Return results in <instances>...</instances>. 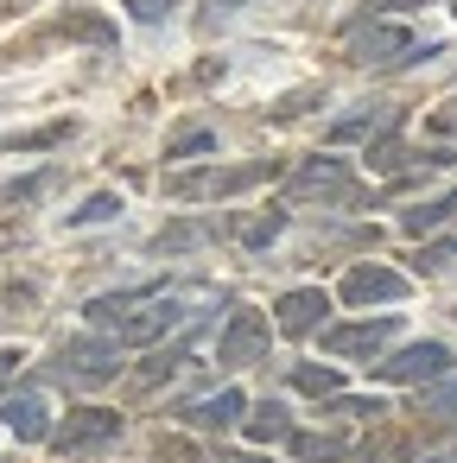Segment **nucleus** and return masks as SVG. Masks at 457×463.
<instances>
[{
  "label": "nucleus",
  "instance_id": "nucleus-1",
  "mask_svg": "<svg viewBox=\"0 0 457 463\" xmlns=\"http://www.w3.org/2000/svg\"><path fill=\"white\" fill-rule=\"evenodd\" d=\"M121 368H128V355H121V336H109V330L71 336V343H58V355L45 362V374L64 381V387H102V381H115Z\"/></svg>",
  "mask_w": 457,
  "mask_h": 463
},
{
  "label": "nucleus",
  "instance_id": "nucleus-2",
  "mask_svg": "<svg viewBox=\"0 0 457 463\" xmlns=\"http://www.w3.org/2000/svg\"><path fill=\"white\" fill-rule=\"evenodd\" d=\"M280 178V159H248V165H191V172H172L166 191L178 203H204V197H242L254 184Z\"/></svg>",
  "mask_w": 457,
  "mask_h": 463
},
{
  "label": "nucleus",
  "instance_id": "nucleus-3",
  "mask_svg": "<svg viewBox=\"0 0 457 463\" xmlns=\"http://www.w3.org/2000/svg\"><path fill=\"white\" fill-rule=\"evenodd\" d=\"M121 431H128V419H121L115 406H77L64 425H52V438H45V444H52L58 457H71V463H77V457H102L109 444H121Z\"/></svg>",
  "mask_w": 457,
  "mask_h": 463
},
{
  "label": "nucleus",
  "instance_id": "nucleus-4",
  "mask_svg": "<svg viewBox=\"0 0 457 463\" xmlns=\"http://www.w3.org/2000/svg\"><path fill=\"white\" fill-rule=\"evenodd\" d=\"M286 197L292 203H362V184H356V172H349V159H337V153H318V159H305L292 178H286Z\"/></svg>",
  "mask_w": 457,
  "mask_h": 463
},
{
  "label": "nucleus",
  "instance_id": "nucleus-5",
  "mask_svg": "<svg viewBox=\"0 0 457 463\" xmlns=\"http://www.w3.org/2000/svg\"><path fill=\"white\" fill-rule=\"evenodd\" d=\"M451 362H457V355H451L444 343H406V349H394V355H375L368 374L387 381V387H425V381L451 374Z\"/></svg>",
  "mask_w": 457,
  "mask_h": 463
},
{
  "label": "nucleus",
  "instance_id": "nucleus-6",
  "mask_svg": "<svg viewBox=\"0 0 457 463\" xmlns=\"http://www.w3.org/2000/svg\"><path fill=\"white\" fill-rule=\"evenodd\" d=\"M185 317H191V298H185V292H172V286H159V292L147 298V311L134 305V311L115 324V336H121V349H128V343H134V349H147V343H159V336H166L172 324H185Z\"/></svg>",
  "mask_w": 457,
  "mask_h": 463
},
{
  "label": "nucleus",
  "instance_id": "nucleus-7",
  "mask_svg": "<svg viewBox=\"0 0 457 463\" xmlns=\"http://www.w3.org/2000/svg\"><path fill=\"white\" fill-rule=\"evenodd\" d=\"M343 52H349V64H362V71H375V64H406L413 33H406V26H387V20H356L349 39H343Z\"/></svg>",
  "mask_w": 457,
  "mask_h": 463
},
{
  "label": "nucleus",
  "instance_id": "nucleus-8",
  "mask_svg": "<svg viewBox=\"0 0 457 463\" xmlns=\"http://www.w3.org/2000/svg\"><path fill=\"white\" fill-rule=\"evenodd\" d=\"M406 292H413V279L394 273V267H381V260H356V267L337 279V298H343V305H400Z\"/></svg>",
  "mask_w": 457,
  "mask_h": 463
},
{
  "label": "nucleus",
  "instance_id": "nucleus-9",
  "mask_svg": "<svg viewBox=\"0 0 457 463\" xmlns=\"http://www.w3.org/2000/svg\"><path fill=\"white\" fill-rule=\"evenodd\" d=\"M324 330V355H337V362H375L394 336H400V317H368V324H318Z\"/></svg>",
  "mask_w": 457,
  "mask_h": 463
},
{
  "label": "nucleus",
  "instance_id": "nucleus-10",
  "mask_svg": "<svg viewBox=\"0 0 457 463\" xmlns=\"http://www.w3.org/2000/svg\"><path fill=\"white\" fill-rule=\"evenodd\" d=\"M267 343H273V324H267L254 305H242V311L223 324L216 362H223V368H248V362H261V355H267Z\"/></svg>",
  "mask_w": 457,
  "mask_h": 463
},
{
  "label": "nucleus",
  "instance_id": "nucleus-11",
  "mask_svg": "<svg viewBox=\"0 0 457 463\" xmlns=\"http://www.w3.org/2000/svg\"><path fill=\"white\" fill-rule=\"evenodd\" d=\"M368 172H381V178H400V172H451L457 159L444 153V146H425V153H413V146H400L394 134H381V140H368Z\"/></svg>",
  "mask_w": 457,
  "mask_h": 463
},
{
  "label": "nucleus",
  "instance_id": "nucleus-12",
  "mask_svg": "<svg viewBox=\"0 0 457 463\" xmlns=\"http://www.w3.org/2000/svg\"><path fill=\"white\" fill-rule=\"evenodd\" d=\"M324 311H330L324 286H292V292L273 298V330H280V336H311V330L324 324Z\"/></svg>",
  "mask_w": 457,
  "mask_h": 463
},
{
  "label": "nucleus",
  "instance_id": "nucleus-13",
  "mask_svg": "<svg viewBox=\"0 0 457 463\" xmlns=\"http://www.w3.org/2000/svg\"><path fill=\"white\" fill-rule=\"evenodd\" d=\"M0 425H7L20 444H45V438H52V406H45V393H39V387L7 393V400H0Z\"/></svg>",
  "mask_w": 457,
  "mask_h": 463
},
{
  "label": "nucleus",
  "instance_id": "nucleus-14",
  "mask_svg": "<svg viewBox=\"0 0 457 463\" xmlns=\"http://www.w3.org/2000/svg\"><path fill=\"white\" fill-rule=\"evenodd\" d=\"M242 412H248V393H242V387H216V393L178 406V419H185L191 431H223V425H235Z\"/></svg>",
  "mask_w": 457,
  "mask_h": 463
},
{
  "label": "nucleus",
  "instance_id": "nucleus-15",
  "mask_svg": "<svg viewBox=\"0 0 457 463\" xmlns=\"http://www.w3.org/2000/svg\"><path fill=\"white\" fill-rule=\"evenodd\" d=\"M400 109H387V102H368V109H356V115H337L330 121V140H381V134H400Z\"/></svg>",
  "mask_w": 457,
  "mask_h": 463
},
{
  "label": "nucleus",
  "instance_id": "nucleus-16",
  "mask_svg": "<svg viewBox=\"0 0 457 463\" xmlns=\"http://www.w3.org/2000/svg\"><path fill=\"white\" fill-rule=\"evenodd\" d=\"M242 431H248L254 444H286V431H292V412H286L280 400H261V406L242 419Z\"/></svg>",
  "mask_w": 457,
  "mask_h": 463
},
{
  "label": "nucleus",
  "instance_id": "nucleus-17",
  "mask_svg": "<svg viewBox=\"0 0 457 463\" xmlns=\"http://www.w3.org/2000/svg\"><path fill=\"white\" fill-rule=\"evenodd\" d=\"M419 419L425 425H457V374H438L432 387H419Z\"/></svg>",
  "mask_w": 457,
  "mask_h": 463
},
{
  "label": "nucleus",
  "instance_id": "nucleus-18",
  "mask_svg": "<svg viewBox=\"0 0 457 463\" xmlns=\"http://www.w3.org/2000/svg\"><path fill=\"white\" fill-rule=\"evenodd\" d=\"M451 216H457V184H451L444 197H432V203H413V210L400 216V229H406V235H432V229H444Z\"/></svg>",
  "mask_w": 457,
  "mask_h": 463
},
{
  "label": "nucleus",
  "instance_id": "nucleus-19",
  "mask_svg": "<svg viewBox=\"0 0 457 463\" xmlns=\"http://www.w3.org/2000/svg\"><path fill=\"white\" fill-rule=\"evenodd\" d=\"M204 241H216V222H172V229L153 235V254H191Z\"/></svg>",
  "mask_w": 457,
  "mask_h": 463
},
{
  "label": "nucleus",
  "instance_id": "nucleus-20",
  "mask_svg": "<svg viewBox=\"0 0 457 463\" xmlns=\"http://www.w3.org/2000/svg\"><path fill=\"white\" fill-rule=\"evenodd\" d=\"M286 450L305 457V463H337V457H349V444L330 438V431H286Z\"/></svg>",
  "mask_w": 457,
  "mask_h": 463
},
{
  "label": "nucleus",
  "instance_id": "nucleus-21",
  "mask_svg": "<svg viewBox=\"0 0 457 463\" xmlns=\"http://www.w3.org/2000/svg\"><path fill=\"white\" fill-rule=\"evenodd\" d=\"M349 457H356V463H406V457H413V438H406L400 425H387V431H375V438H368L362 450H349Z\"/></svg>",
  "mask_w": 457,
  "mask_h": 463
},
{
  "label": "nucleus",
  "instance_id": "nucleus-22",
  "mask_svg": "<svg viewBox=\"0 0 457 463\" xmlns=\"http://www.w3.org/2000/svg\"><path fill=\"white\" fill-rule=\"evenodd\" d=\"M33 311H39V292H33V286H20V279L0 286V330H20Z\"/></svg>",
  "mask_w": 457,
  "mask_h": 463
},
{
  "label": "nucleus",
  "instance_id": "nucleus-23",
  "mask_svg": "<svg viewBox=\"0 0 457 463\" xmlns=\"http://www.w3.org/2000/svg\"><path fill=\"white\" fill-rule=\"evenodd\" d=\"M121 216V197L115 191H96V197H83L71 216H64V229H96V222H115Z\"/></svg>",
  "mask_w": 457,
  "mask_h": 463
},
{
  "label": "nucleus",
  "instance_id": "nucleus-24",
  "mask_svg": "<svg viewBox=\"0 0 457 463\" xmlns=\"http://www.w3.org/2000/svg\"><path fill=\"white\" fill-rule=\"evenodd\" d=\"M286 235V210H267V216H254V222H242L235 229V241L248 248V254H261V248H273Z\"/></svg>",
  "mask_w": 457,
  "mask_h": 463
},
{
  "label": "nucleus",
  "instance_id": "nucleus-25",
  "mask_svg": "<svg viewBox=\"0 0 457 463\" xmlns=\"http://www.w3.org/2000/svg\"><path fill=\"white\" fill-rule=\"evenodd\" d=\"M292 387H299V393L330 400V393H343V374H337L330 362H324V368H318V362H299V368H292Z\"/></svg>",
  "mask_w": 457,
  "mask_h": 463
},
{
  "label": "nucleus",
  "instance_id": "nucleus-26",
  "mask_svg": "<svg viewBox=\"0 0 457 463\" xmlns=\"http://www.w3.org/2000/svg\"><path fill=\"white\" fill-rule=\"evenodd\" d=\"M52 184H58V172H33V178H14V184H0V210H14V203H39Z\"/></svg>",
  "mask_w": 457,
  "mask_h": 463
},
{
  "label": "nucleus",
  "instance_id": "nucleus-27",
  "mask_svg": "<svg viewBox=\"0 0 457 463\" xmlns=\"http://www.w3.org/2000/svg\"><path fill=\"white\" fill-rule=\"evenodd\" d=\"M52 33H64V39H90V45H109V39H115V26L96 20V14H64Z\"/></svg>",
  "mask_w": 457,
  "mask_h": 463
},
{
  "label": "nucleus",
  "instance_id": "nucleus-28",
  "mask_svg": "<svg viewBox=\"0 0 457 463\" xmlns=\"http://www.w3.org/2000/svg\"><path fill=\"white\" fill-rule=\"evenodd\" d=\"M58 140H71V121H52V128H26V134H7V153H45V146H58Z\"/></svg>",
  "mask_w": 457,
  "mask_h": 463
},
{
  "label": "nucleus",
  "instance_id": "nucleus-29",
  "mask_svg": "<svg viewBox=\"0 0 457 463\" xmlns=\"http://www.w3.org/2000/svg\"><path fill=\"white\" fill-rule=\"evenodd\" d=\"M178 368H185V349H153L147 368H134V387H159V381L178 374Z\"/></svg>",
  "mask_w": 457,
  "mask_h": 463
},
{
  "label": "nucleus",
  "instance_id": "nucleus-30",
  "mask_svg": "<svg viewBox=\"0 0 457 463\" xmlns=\"http://www.w3.org/2000/svg\"><path fill=\"white\" fill-rule=\"evenodd\" d=\"M204 153H216V134H210V128H185V134L166 146V159H204Z\"/></svg>",
  "mask_w": 457,
  "mask_h": 463
},
{
  "label": "nucleus",
  "instance_id": "nucleus-31",
  "mask_svg": "<svg viewBox=\"0 0 457 463\" xmlns=\"http://www.w3.org/2000/svg\"><path fill=\"white\" fill-rule=\"evenodd\" d=\"M248 7V0H204V7H197V33H216L223 20H235Z\"/></svg>",
  "mask_w": 457,
  "mask_h": 463
},
{
  "label": "nucleus",
  "instance_id": "nucleus-32",
  "mask_svg": "<svg viewBox=\"0 0 457 463\" xmlns=\"http://www.w3.org/2000/svg\"><path fill=\"white\" fill-rule=\"evenodd\" d=\"M330 412H343V419H381L387 406L381 400H356V393H330Z\"/></svg>",
  "mask_w": 457,
  "mask_h": 463
},
{
  "label": "nucleus",
  "instance_id": "nucleus-33",
  "mask_svg": "<svg viewBox=\"0 0 457 463\" xmlns=\"http://www.w3.org/2000/svg\"><path fill=\"white\" fill-rule=\"evenodd\" d=\"M121 7H128V14H134L140 26H159V20H166V14L178 7V0H121Z\"/></svg>",
  "mask_w": 457,
  "mask_h": 463
},
{
  "label": "nucleus",
  "instance_id": "nucleus-34",
  "mask_svg": "<svg viewBox=\"0 0 457 463\" xmlns=\"http://www.w3.org/2000/svg\"><path fill=\"white\" fill-rule=\"evenodd\" d=\"M457 260V241H432V248H419V273H438V267H451Z\"/></svg>",
  "mask_w": 457,
  "mask_h": 463
},
{
  "label": "nucleus",
  "instance_id": "nucleus-35",
  "mask_svg": "<svg viewBox=\"0 0 457 463\" xmlns=\"http://www.w3.org/2000/svg\"><path fill=\"white\" fill-rule=\"evenodd\" d=\"M305 102H318V90H299V96L273 102V121H292V115H305Z\"/></svg>",
  "mask_w": 457,
  "mask_h": 463
},
{
  "label": "nucleus",
  "instance_id": "nucleus-36",
  "mask_svg": "<svg viewBox=\"0 0 457 463\" xmlns=\"http://www.w3.org/2000/svg\"><path fill=\"white\" fill-rule=\"evenodd\" d=\"M20 362H26V355H20V349H0V387H7V381H14V374H20Z\"/></svg>",
  "mask_w": 457,
  "mask_h": 463
},
{
  "label": "nucleus",
  "instance_id": "nucleus-37",
  "mask_svg": "<svg viewBox=\"0 0 457 463\" xmlns=\"http://www.w3.org/2000/svg\"><path fill=\"white\" fill-rule=\"evenodd\" d=\"M375 7H381V14H406V7H432V0H368V14H375Z\"/></svg>",
  "mask_w": 457,
  "mask_h": 463
},
{
  "label": "nucleus",
  "instance_id": "nucleus-38",
  "mask_svg": "<svg viewBox=\"0 0 457 463\" xmlns=\"http://www.w3.org/2000/svg\"><path fill=\"white\" fill-rule=\"evenodd\" d=\"M216 463H267V457H254V450H223Z\"/></svg>",
  "mask_w": 457,
  "mask_h": 463
},
{
  "label": "nucleus",
  "instance_id": "nucleus-39",
  "mask_svg": "<svg viewBox=\"0 0 457 463\" xmlns=\"http://www.w3.org/2000/svg\"><path fill=\"white\" fill-rule=\"evenodd\" d=\"M425 463H457V450H444V457H425Z\"/></svg>",
  "mask_w": 457,
  "mask_h": 463
},
{
  "label": "nucleus",
  "instance_id": "nucleus-40",
  "mask_svg": "<svg viewBox=\"0 0 457 463\" xmlns=\"http://www.w3.org/2000/svg\"><path fill=\"white\" fill-rule=\"evenodd\" d=\"M438 128H457V115H438Z\"/></svg>",
  "mask_w": 457,
  "mask_h": 463
},
{
  "label": "nucleus",
  "instance_id": "nucleus-41",
  "mask_svg": "<svg viewBox=\"0 0 457 463\" xmlns=\"http://www.w3.org/2000/svg\"><path fill=\"white\" fill-rule=\"evenodd\" d=\"M14 7H20V0H0V14H14Z\"/></svg>",
  "mask_w": 457,
  "mask_h": 463
}]
</instances>
